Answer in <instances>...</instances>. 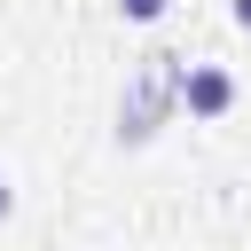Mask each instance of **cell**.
<instances>
[{
	"instance_id": "5b68a950",
	"label": "cell",
	"mask_w": 251,
	"mask_h": 251,
	"mask_svg": "<svg viewBox=\"0 0 251 251\" xmlns=\"http://www.w3.org/2000/svg\"><path fill=\"white\" fill-rule=\"evenodd\" d=\"M8 212H16V188H8V180H0V220H8Z\"/></svg>"
},
{
	"instance_id": "7a4b0ae2",
	"label": "cell",
	"mask_w": 251,
	"mask_h": 251,
	"mask_svg": "<svg viewBox=\"0 0 251 251\" xmlns=\"http://www.w3.org/2000/svg\"><path fill=\"white\" fill-rule=\"evenodd\" d=\"M235 71H220V63H188V78H180V110L196 118V126H212V118H227L235 110Z\"/></svg>"
},
{
	"instance_id": "3957f363",
	"label": "cell",
	"mask_w": 251,
	"mask_h": 251,
	"mask_svg": "<svg viewBox=\"0 0 251 251\" xmlns=\"http://www.w3.org/2000/svg\"><path fill=\"white\" fill-rule=\"evenodd\" d=\"M165 8H173V0H118V16H126V24H157Z\"/></svg>"
},
{
	"instance_id": "6da1fadb",
	"label": "cell",
	"mask_w": 251,
	"mask_h": 251,
	"mask_svg": "<svg viewBox=\"0 0 251 251\" xmlns=\"http://www.w3.org/2000/svg\"><path fill=\"white\" fill-rule=\"evenodd\" d=\"M180 78H188V55H173V47H157L133 78H126V94H118V149H149L165 126H173V110H180Z\"/></svg>"
},
{
	"instance_id": "277c9868",
	"label": "cell",
	"mask_w": 251,
	"mask_h": 251,
	"mask_svg": "<svg viewBox=\"0 0 251 251\" xmlns=\"http://www.w3.org/2000/svg\"><path fill=\"white\" fill-rule=\"evenodd\" d=\"M227 16H235V31H251V0H227Z\"/></svg>"
}]
</instances>
